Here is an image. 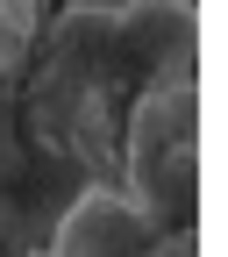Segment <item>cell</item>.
Returning a JSON list of instances; mask_svg holds the SVG:
<instances>
[{
    "instance_id": "cell-1",
    "label": "cell",
    "mask_w": 228,
    "mask_h": 257,
    "mask_svg": "<svg viewBox=\"0 0 228 257\" xmlns=\"http://www.w3.org/2000/svg\"><path fill=\"white\" fill-rule=\"evenodd\" d=\"M192 0H114V8H64L36 36V128L72 136L64 150H100L121 143L128 100L192 64Z\"/></svg>"
},
{
    "instance_id": "cell-6",
    "label": "cell",
    "mask_w": 228,
    "mask_h": 257,
    "mask_svg": "<svg viewBox=\"0 0 228 257\" xmlns=\"http://www.w3.org/2000/svg\"><path fill=\"white\" fill-rule=\"evenodd\" d=\"M43 257H50V250H43Z\"/></svg>"
},
{
    "instance_id": "cell-2",
    "label": "cell",
    "mask_w": 228,
    "mask_h": 257,
    "mask_svg": "<svg viewBox=\"0 0 228 257\" xmlns=\"http://www.w3.org/2000/svg\"><path fill=\"white\" fill-rule=\"evenodd\" d=\"M121 193L164 229H185L200 207V64L150 79L121 114Z\"/></svg>"
},
{
    "instance_id": "cell-5",
    "label": "cell",
    "mask_w": 228,
    "mask_h": 257,
    "mask_svg": "<svg viewBox=\"0 0 228 257\" xmlns=\"http://www.w3.org/2000/svg\"><path fill=\"white\" fill-rule=\"evenodd\" d=\"M143 257H200V243H192V221H185V229H164Z\"/></svg>"
},
{
    "instance_id": "cell-4",
    "label": "cell",
    "mask_w": 228,
    "mask_h": 257,
    "mask_svg": "<svg viewBox=\"0 0 228 257\" xmlns=\"http://www.w3.org/2000/svg\"><path fill=\"white\" fill-rule=\"evenodd\" d=\"M43 36V0H0V86H8Z\"/></svg>"
},
{
    "instance_id": "cell-3",
    "label": "cell",
    "mask_w": 228,
    "mask_h": 257,
    "mask_svg": "<svg viewBox=\"0 0 228 257\" xmlns=\"http://www.w3.org/2000/svg\"><path fill=\"white\" fill-rule=\"evenodd\" d=\"M164 221L150 207H136L121 186H86L72 207L57 214V236H50V257H143Z\"/></svg>"
}]
</instances>
